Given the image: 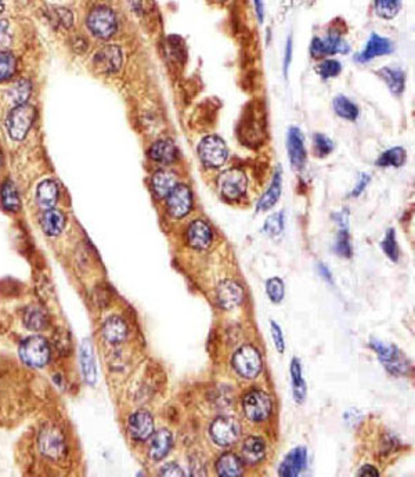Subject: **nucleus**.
Returning a JSON list of instances; mask_svg holds the SVG:
<instances>
[{
  "mask_svg": "<svg viewBox=\"0 0 415 477\" xmlns=\"http://www.w3.org/2000/svg\"><path fill=\"white\" fill-rule=\"evenodd\" d=\"M218 302L223 309L233 310L238 307L244 299L243 288L234 281H223L216 291Z\"/></svg>",
  "mask_w": 415,
  "mask_h": 477,
  "instance_id": "obj_17",
  "label": "nucleus"
},
{
  "mask_svg": "<svg viewBox=\"0 0 415 477\" xmlns=\"http://www.w3.org/2000/svg\"><path fill=\"white\" fill-rule=\"evenodd\" d=\"M370 346L378 354L380 361L384 364L387 371L393 375H406L410 370V363L404 354L396 346L384 344L377 339H371Z\"/></svg>",
  "mask_w": 415,
  "mask_h": 477,
  "instance_id": "obj_5",
  "label": "nucleus"
},
{
  "mask_svg": "<svg viewBox=\"0 0 415 477\" xmlns=\"http://www.w3.org/2000/svg\"><path fill=\"white\" fill-rule=\"evenodd\" d=\"M48 17L57 28L70 29L74 26V14L71 10L65 7H52L48 11Z\"/></svg>",
  "mask_w": 415,
  "mask_h": 477,
  "instance_id": "obj_37",
  "label": "nucleus"
},
{
  "mask_svg": "<svg viewBox=\"0 0 415 477\" xmlns=\"http://www.w3.org/2000/svg\"><path fill=\"white\" fill-rule=\"evenodd\" d=\"M370 183V175H367V173H363L361 176H360V180L359 183H358V186L355 187V190H353V192H352V197H359L360 194L365 190V187H367V185Z\"/></svg>",
  "mask_w": 415,
  "mask_h": 477,
  "instance_id": "obj_49",
  "label": "nucleus"
},
{
  "mask_svg": "<svg viewBox=\"0 0 415 477\" xmlns=\"http://www.w3.org/2000/svg\"><path fill=\"white\" fill-rule=\"evenodd\" d=\"M48 314L40 307H31L24 316V324L31 331H42L48 325Z\"/></svg>",
  "mask_w": 415,
  "mask_h": 477,
  "instance_id": "obj_39",
  "label": "nucleus"
},
{
  "mask_svg": "<svg viewBox=\"0 0 415 477\" xmlns=\"http://www.w3.org/2000/svg\"><path fill=\"white\" fill-rule=\"evenodd\" d=\"M86 27L94 38L109 40L118 31V17L109 6H96L87 14Z\"/></svg>",
  "mask_w": 415,
  "mask_h": 477,
  "instance_id": "obj_1",
  "label": "nucleus"
},
{
  "mask_svg": "<svg viewBox=\"0 0 415 477\" xmlns=\"http://www.w3.org/2000/svg\"><path fill=\"white\" fill-rule=\"evenodd\" d=\"M263 230L270 237H278L282 233V230H284V213L278 212L272 214L266 220Z\"/></svg>",
  "mask_w": 415,
  "mask_h": 477,
  "instance_id": "obj_44",
  "label": "nucleus"
},
{
  "mask_svg": "<svg viewBox=\"0 0 415 477\" xmlns=\"http://www.w3.org/2000/svg\"><path fill=\"white\" fill-rule=\"evenodd\" d=\"M265 112L262 106L252 103L241 119V128L238 132L243 134V140L247 141H260L265 133Z\"/></svg>",
  "mask_w": 415,
  "mask_h": 477,
  "instance_id": "obj_8",
  "label": "nucleus"
},
{
  "mask_svg": "<svg viewBox=\"0 0 415 477\" xmlns=\"http://www.w3.org/2000/svg\"><path fill=\"white\" fill-rule=\"evenodd\" d=\"M272 335H273V341H275V345H276L278 353H284V350H285L284 336H282L280 325L277 322H275V321H272Z\"/></svg>",
  "mask_w": 415,
  "mask_h": 477,
  "instance_id": "obj_47",
  "label": "nucleus"
},
{
  "mask_svg": "<svg viewBox=\"0 0 415 477\" xmlns=\"http://www.w3.org/2000/svg\"><path fill=\"white\" fill-rule=\"evenodd\" d=\"M333 219L339 224V234L335 243V252L339 256L350 258L352 256V245H350V236H349V224H348V213L341 212L333 214Z\"/></svg>",
  "mask_w": 415,
  "mask_h": 477,
  "instance_id": "obj_22",
  "label": "nucleus"
},
{
  "mask_svg": "<svg viewBox=\"0 0 415 477\" xmlns=\"http://www.w3.org/2000/svg\"><path fill=\"white\" fill-rule=\"evenodd\" d=\"M82 366L83 373L86 376V380L89 383H94L96 382V366H94V360H93V354H92L90 346L89 347L83 346Z\"/></svg>",
  "mask_w": 415,
  "mask_h": 477,
  "instance_id": "obj_42",
  "label": "nucleus"
},
{
  "mask_svg": "<svg viewBox=\"0 0 415 477\" xmlns=\"http://www.w3.org/2000/svg\"><path fill=\"white\" fill-rule=\"evenodd\" d=\"M266 291L273 303H280L284 297V284L280 278H270L266 284Z\"/></svg>",
  "mask_w": 415,
  "mask_h": 477,
  "instance_id": "obj_46",
  "label": "nucleus"
},
{
  "mask_svg": "<svg viewBox=\"0 0 415 477\" xmlns=\"http://www.w3.org/2000/svg\"><path fill=\"white\" fill-rule=\"evenodd\" d=\"M38 450L52 462L61 461L67 455V440L61 430L55 426H46L39 432Z\"/></svg>",
  "mask_w": 415,
  "mask_h": 477,
  "instance_id": "obj_3",
  "label": "nucleus"
},
{
  "mask_svg": "<svg viewBox=\"0 0 415 477\" xmlns=\"http://www.w3.org/2000/svg\"><path fill=\"white\" fill-rule=\"evenodd\" d=\"M306 461H307V451L304 447H298V449L291 451L285 456V459L282 461V464L278 469L280 476H298L306 468Z\"/></svg>",
  "mask_w": 415,
  "mask_h": 477,
  "instance_id": "obj_19",
  "label": "nucleus"
},
{
  "mask_svg": "<svg viewBox=\"0 0 415 477\" xmlns=\"http://www.w3.org/2000/svg\"><path fill=\"white\" fill-rule=\"evenodd\" d=\"M233 367L243 378L253 379L262 371V357L253 346H241L233 356Z\"/></svg>",
  "mask_w": 415,
  "mask_h": 477,
  "instance_id": "obj_7",
  "label": "nucleus"
},
{
  "mask_svg": "<svg viewBox=\"0 0 415 477\" xmlns=\"http://www.w3.org/2000/svg\"><path fill=\"white\" fill-rule=\"evenodd\" d=\"M319 271L321 274V277H324L328 283H332V274L328 270V267H326L324 265H319Z\"/></svg>",
  "mask_w": 415,
  "mask_h": 477,
  "instance_id": "obj_53",
  "label": "nucleus"
},
{
  "mask_svg": "<svg viewBox=\"0 0 415 477\" xmlns=\"http://www.w3.org/2000/svg\"><path fill=\"white\" fill-rule=\"evenodd\" d=\"M358 475H359V476H378L380 472H378L374 466H371V465H365V466H363V468L360 469Z\"/></svg>",
  "mask_w": 415,
  "mask_h": 477,
  "instance_id": "obj_51",
  "label": "nucleus"
},
{
  "mask_svg": "<svg viewBox=\"0 0 415 477\" xmlns=\"http://www.w3.org/2000/svg\"><path fill=\"white\" fill-rule=\"evenodd\" d=\"M1 1H3V0H0V3H1Z\"/></svg>",
  "mask_w": 415,
  "mask_h": 477,
  "instance_id": "obj_56",
  "label": "nucleus"
},
{
  "mask_svg": "<svg viewBox=\"0 0 415 477\" xmlns=\"http://www.w3.org/2000/svg\"><path fill=\"white\" fill-rule=\"evenodd\" d=\"M103 336L109 344H112V345L123 342L128 336L126 322L118 316H111L110 318H107L103 325Z\"/></svg>",
  "mask_w": 415,
  "mask_h": 477,
  "instance_id": "obj_24",
  "label": "nucleus"
},
{
  "mask_svg": "<svg viewBox=\"0 0 415 477\" xmlns=\"http://www.w3.org/2000/svg\"><path fill=\"white\" fill-rule=\"evenodd\" d=\"M266 454V443L260 437H248L243 446V456L245 462L256 464L265 458Z\"/></svg>",
  "mask_w": 415,
  "mask_h": 477,
  "instance_id": "obj_30",
  "label": "nucleus"
},
{
  "mask_svg": "<svg viewBox=\"0 0 415 477\" xmlns=\"http://www.w3.org/2000/svg\"><path fill=\"white\" fill-rule=\"evenodd\" d=\"M281 188H282V172L281 168L278 166V170L273 177V182L269 187V190L263 194V197L260 198L259 204H258V211H269L270 208H273L277 204V201L280 199L281 195Z\"/></svg>",
  "mask_w": 415,
  "mask_h": 477,
  "instance_id": "obj_28",
  "label": "nucleus"
},
{
  "mask_svg": "<svg viewBox=\"0 0 415 477\" xmlns=\"http://www.w3.org/2000/svg\"><path fill=\"white\" fill-rule=\"evenodd\" d=\"M0 201L4 209L10 212H17L21 207L20 201V194L16 185L11 180H7L1 185L0 188Z\"/></svg>",
  "mask_w": 415,
  "mask_h": 477,
  "instance_id": "obj_32",
  "label": "nucleus"
},
{
  "mask_svg": "<svg viewBox=\"0 0 415 477\" xmlns=\"http://www.w3.org/2000/svg\"><path fill=\"white\" fill-rule=\"evenodd\" d=\"M255 4V10L258 14L259 21H263V16H265V1L263 0H253Z\"/></svg>",
  "mask_w": 415,
  "mask_h": 477,
  "instance_id": "obj_52",
  "label": "nucleus"
},
{
  "mask_svg": "<svg viewBox=\"0 0 415 477\" xmlns=\"http://www.w3.org/2000/svg\"><path fill=\"white\" fill-rule=\"evenodd\" d=\"M291 376H292V392L297 402H302L306 398V383H304V375L301 361L298 358H294L291 363Z\"/></svg>",
  "mask_w": 415,
  "mask_h": 477,
  "instance_id": "obj_35",
  "label": "nucleus"
},
{
  "mask_svg": "<svg viewBox=\"0 0 415 477\" xmlns=\"http://www.w3.org/2000/svg\"><path fill=\"white\" fill-rule=\"evenodd\" d=\"M172 449V434L165 429L157 432L155 434H151L150 442V456L154 461L164 459L167 452Z\"/></svg>",
  "mask_w": 415,
  "mask_h": 477,
  "instance_id": "obj_26",
  "label": "nucleus"
},
{
  "mask_svg": "<svg viewBox=\"0 0 415 477\" xmlns=\"http://www.w3.org/2000/svg\"><path fill=\"white\" fill-rule=\"evenodd\" d=\"M378 77L384 80L389 87V90L394 94H402L406 86V75L399 68L385 67L378 71Z\"/></svg>",
  "mask_w": 415,
  "mask_h": 477,
  "instance_id": "obj_29",
  "label": "nucleus"
},
{
  "mask_svg": "<svg viewBox=\"0 0 415 477\" xmlns=\"http://www.w3.org/2000/svg\"><path fill=\"white\" fill-rule=\"evenodd\" d=\"M17 70L16 55L10 52H0V82L11 80Z\"/></svg>",
  "mask_w": 415,
  "mask_h": 477,
  "instance_id": "obj_40",
  "label": "nucleus"
},
{
  "mask_svg": "<svg viewBox=\"0 0 415 477\" xmlns=\"http://www.w3.org/2000/svg\"><path fill=\"white\" fill-rule=\"evenodd\" d=\"M287 150L291 165L295 170H302L306 163L304 133L299 128L291 126L287 134Z\"/></svg>",
  "mask_w": 415,
  "mask_h": 477,
  "instance_id": "obj_16",
  "label": "nucleus"
},
{
  "mask_svg": "<svg viewBox=\"0 0 415 477\" xmlns=\"http://www.w3.org/2000/svg\"><path fill=\"white\" fill-rule=\"evenodd\" d=\"M245 415L252 422H262L272 412V400L260 390H250L243 400Z\"/></svg>",
  "mask_w": 415,
  "mask_h": 477,
  "instance_id": "obj_11",
  "label": "nucleus"
},
{
  "mask_svg": "<svg viewBox=\"0 0 415 477\" xmlns=\"http://www.w3.org/2000/svg\"><path fill=\"white\" fill-rule=\"evenodd\" d=\"M348 52H349V45L335 31H331L324 39L314 38L310 46V53L314 58H321V57L331 55V54L348 53Z\"/></svg>",
  "mask_w": 415,
  "mask_h": 477,
  "instance_id": "obj_14",
  "label": "nucleus"
},
{
  "mask_svg": "<svg viewBox=\"0 0 415 477\" xmlns=\"http://www.w3.org/2000/svg\"><path fill=\"white\" fill-rule=\"evenodd\" d=\"M148 157L155 162L169 165L177 158V148L172 140H158L150 147Z\"/></svg>",
  "mask_w": 415,
  "mask_h": 477,
  "instance_id": "obj_25",
  "label": "nucleus"
},
{
  "mask_svg": "<svg viewBox=\"0 0 415 477\" xmlns=\"http://www.w3.org/2000/svg\"><path fill=\"white\" fill-rule=\"evenodd\" d=\"M187 239H189V243H190L192 248L202 251V249H206L211 245L212 231L205 221L195 220L189 227Z\"/></svg>",
  "mask_w": 415,
  "mask_h": 477,
  "instance_id": "obj_21",
  "label": "nucleus"
},
{
  "mask_svg": "<svg viewBox=\"0 0 415 477\" xmlns=\"http://www.w3.org/2000/svg\"><path fill=\"white\" fill-rule=\"evenodd\" d=\"M128 433L136 442H145L154 433V420L150 412L140 410L131 415L128 421Z\"/></svg>",
  "mask_w": 415,
  "mask_h": 477,
  "instance_id": "obj_15",
  "label": "nucleus"
},
{
  "mask_svg": "<svg viewBox=\"0 0 415 477\" xmlns=\"http://www.w3.org/2000/svg\"><path fill=\"white\" fill-rule=\"evenodd\" d=\"M92 64L99 74L111 75L121 70L123 64V53L121 48L115 45H107L96 52L93 55Z\"/></svg>",
  "mask_w": 415,
  "mask_h": 477,
  "instance_id": "obj_10",
  "label": "nucleus"
},
{
  "mask_svg": "<svg viewBox=\"0 0 415 477\" xmlns=\"http://www.w3.org/2000/svg\"><path fill=\"white\" fill-rule=\"evenodd\" d=\"M198 155L205 166L221 168L228 158V150L223 138L211 134L201 140L198 146Z\"/></svg>",
  "mask_w": 415,
  "mask_h": 477,
  "instance_id": "obj_6",
  "label": "nucleus"
},
{
  "mask_svg": "<svg viewBox=\"0 0 415 477\" xmlns=\"http://www.w3.org/2000/svg\"><path fill=\"white\" fill-rule=\"evenodd\" d=\"M32 94V83L28 80H18L7 90V96L14 106L27 104Z\"/></svg>",
  "mask_w": 415,
  "mask_h": 477,
  "instance_id": "obj_33",
  "label": "nucleus"
},
{
  "mask_svg": "<svg viewBox=\"0 0 415 477\" xmlns=\"http://www.w3.org/2000/svg\"><path fill=\"white\" fill-rule=\"evenodd\" d=\"M169 213L176 217L182 219L192 211L193 208V194L192 190L184 185H176L175 188L166 197Z\"/></svg>",
  "mask_w": 415,
  "mask_h": 477,
  "instance_id": "obj_13",
  "label": "nucleus"
},
{
  "mask_svg": "<svg viewBox=\"0 0 415 477\" xmlns=\"http://www.w3.org/2000/svg\"><path fill=\"white\" fill-rule=\"evenodd\" d=\"M36 116V109L31 104H20L9 112L6 119V129L10 138L16 141H23L31 131Z\"/></svg>",
  "mask_w": 415,
  "mask_h": 477,
  "instance_id": "obj_2",
  "label": "nucleus"
},
{
  "mask_svg": "<svg viewBox=\"0 0 415 477\" xmlns=\"http://www.w3.org/2000/svg\"><path fill=\"white\" fill-rule=\"evenodd\" d=\"M313 147H314V154L320 158H324L331 154L333 150V143L331 138H328L326 134L317 133L313 136Z\"/></svg>",
  "mask_w": 415,
  "mask_h": 477,
  "instance_id": "obj_41",
  "label": "nucleus"
},
{
  "mask_svg": "<svg viewBox=\"0 0 415 477\" xmlns=\"http://www.w3.org/2000/svg\"><path fill=\"white\" fill-rule=\"evenodd\" d=\"M58 198H60V187L55 180L52 179L43 180L36 187V202L42 209L55 208Z\"/></svg>",
  "mask_w": 415,
  "mask_h": 477,
  "instance_id": "obj_23",
  "label": "nucleus"
},
{
  "mask_svg": "<svg viewBox=\"0 0 415 477\" xmlns=\"http://www.w3.org/2000/svg\"><path fill=\"white\" fill-rule=\"evenodd\" d=\"M219 476H240L243 473V462L234 454H224L216 462Z\"/></svg>",
  "mask_w": 415,
  "mask_h": 477,
  "instance_id": "obj_31",
  "label": "nucleus"
},
{
  "mask_svg": "<svg viewBox=\"0 0 415 477\" xmlns=\"http://www.w3.org/2000/svg\"><path fill=\"white\" fill-rule=\"evenodd\" d=\"M160 475L161 476L182 477L184 476V472L182 471V468L177 464L170 462V464H166L162 466Z\"/></svg>",
  "mask_w": 415,
  "mask_h": 477,
  "instance_id": "obj_48",
  "label": "nucleus"
},
{
  "mask_svg": "<svg viewBox=\"0 0 415 477\" xmlns=\"http://www.w3.org/2000/svg\"><path fill=\"white\" fill-rule=\"evenodd\" d=\"M7 29H9V21L4 20V18H0V39H3L6 36Z\"/></svg>",
  "mask_w": 415,
  "mask_h": 477,
  "instance_id": "obj_54",
  "label": "nucleus"
},
{
  "mask_svg": "<svg viewBox=\"0 0 415 477\" xmlns=\"http://www.w3.org/2000/svg\"><path fill=\"white\" fill-rule=\"evenodd\" d=\"M381 246H382L385 255L390 261H393V262L399 261V246H397V242H396V236H394L393 229L387 230V236L382 241Z\"/></svg>",
  "mask_w": 415,
  "mask_h": 477,
  "instance_id": "obj_45",
  "label": "nucleus"
},
{
  "mask_svg": "<svg viewBox=\"0 0 415 477\" xmlns=\"http://www.w3.org/2000/svg\"><path fill=\"white\" fill-rule=\"evenodd\" d=\"M291 57H292V39L289 38L287 40V48H285V57H284V74L287 75L289 62H291Z\"/></svg>",
  "mask_w": 415,
  "mask_h": 477,
  "instance_id": "obj_50",
  "label": "nucleus"
},
{
  "mask_svg": "<svg viewBox=\"0 0 415 477\" xmlns=\"http://www.w3.org/2000/svg\"><path fill=\"white\" fill-rule=\"evenodd\" d=\"M393 52V45L392 42L377 33H372L364 48V50L359 54L358 60L360 62H365L370 61L375 57H381V55H387Z\"/></svg>",
  "mask_w": 415,
  "mask_h": 477,
  "instance_id": "obj_20",
  "label": "nucleus"
},
{
  "mask_svg": "<svg viewBox=\"0 0 415 477\" xmlns=\"http://www.w3.org/2000/svg\"><path fill=\"white\" fill-rule=\"evenodd\" d=\"M20 358L24 364L32 368L45 367L52 356L50 346L42 336H29L20 345Z\"/></svg>",
  "mask_w": 415,
  "mask_h": 477,
  "instance_id": "obj_4",
  "label": "nucleus"
},
{
  "mask_svg": "<svg viewBox=\"0 0 415 477\" xmlns=\"http://www.w3.org/2000/svg\"><path fill=\"white\" fill-rule=\"evenodd\" d=\"M240 433L241 429L238 422L228 417L218 418L211 424V437L221 447H228L234 444L238 440Z\"/></svg>",
  "mask_w": 415,
  "mask_h": 477,
  "instance_id": "obj_12",
  "label": "nucleus"
},
{
  "mask_svg": "<svg viewBox=\"0 0 415 477\" xmlns=\"http://www.w3.org/2000/svg\"><path fill=\"white\" fill-rule=\"evenodd\" d=\"M40 229L48 237H58L67 224V217L60 209H45L39 219Z\"/></svg>",
  "mask_w": 415,
  "mask_h": 477,
  "instance_id": "obj_18",
  "label": "nucleus"
},
{
  "mask_svg": "<svg viewBox=\"0 0 415 477\" xmlns=\"http://www.w3.org/2000/svg\"><path fill=\"white\" fill-rule=\"evenodd\" d=\"M403 0H374L375 11L381 18L392 20L402 10Z\"/></svg>",
  "mask_w": 415,
  "mask_h": 477,
  "instance_id": "obj_38",
  "label": "nucleus"
},
{
  "mask_svg": "<svg viewBox=\"0 0 415 477\" xmlns=\"http://www.w3.org/2000/svg\"><path fill=\"white\" fill-rule=\"evenodd\" d=\"M221 1H227V0H221Z\"/></svg>",
  "mask_w": 415,
  "mask_h": 477,
  "instance_id": "obj_55",
  "label": "nucleus"
},
{
  "mask_svg": "<svg viewBox=\"0 0 415 477\" xmlns=\"http://www.w3.org/2000/svg\"><path fill=\"white\" fill-rule=\"evenodd\" d=\"M407 159V154L406 150L402 147H393L390 150H387L385 153H382V155L377 160V165L381 168H399L402 165H404Z\"/></svg>",
  "mask_w": 415,
  "mask_h": 477,
  "instance_id": "obj_36",
  "label": "nucleus"
},
{
  "mask_svg": "<svg viewBox=\"0 0 415 477\" xmlns=\"http://www.w3.org/2000/svg\"><path fill=\"white\" fill-rule=\"evenodd\" d=\"M332 106L336 115L346 121H356L359 116V106L345 96H336L333 99Z\"/></svg>",
  "mask_w": 415,
  "mask_h": 477,
  "instance_id": "obj_34",
  "label": "nucleus"
},
{
  "mask_svg": "<svg viewBox=\"0 0 415 477\" xmlns=\"http://www.w3.org/2000/svg\"><path fill=\"white\" fill-rule=\"evenodd\" d=\"M247 176L240 169H228L223 172L218 180L221 195L230 201L240 199L247 191Z\"/></svg>",
  "mask_w": 415,
  "mask_h": 477,
  "instance_id": "obj_9",
  "label": "nucleus"
},
{
  "mask_svg": "<svg viewBox=\"0 0 415 477\" xmlns=\"http://www.w3.org/2000/svg\"><path fill=\"white\" fill-rule=\"evenodd\" d=\"M151 186H153L154 194L158 198H166L169 195V192L176 186V177L172 172H169L166 169L157 170L153 175Z\"/></svg>",
  "mask_w": 415,
  "mask_h": 477,
  "instance_id": "obj_27",
  "label": "nucleus"
},
{
  "mask_svg": "<svg viewBox=\"0 0 415 477\" xmlns=\"http://www.w3.org/2000/svg\"><path fill=\"white\" fill-rule=\"evenodd\" d=\"M317 72L323 80H331L342 72V65L336 60H324L317 67Z\"/></svg>",
  "mask_w": 415,
  "mask_h": 477,
  "instance_id": "obj_43",
  "label": "nucleus"
}]
</instances>
